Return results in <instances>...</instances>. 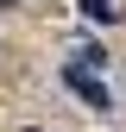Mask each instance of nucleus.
Returning a JSON list of instances; mask_svg holds the SVG:
<instances>
[{
	"instance_id": "obj_1",
	"label": "nucleus",
	"mask_w": 126,
	"mask_h": 132,
	"mask_svg": "<svg viewBox=\"0 0 126 132\" xmlns=\"http://www.w3.org/2000/svg\"><path fill=\"white\" fill-rule=\"evenodd\" d=\"M63 82H69V94H82L94 113H107V107H114V101H107V88H101V76H88L82 63H69V69H63Z\"/></svg>"
},
{
	"instance_id": "obj_2",
	"label": "nucleus",
	"mask_w": 126,
	"mask_h": 132,
	"mask_svg": "<svg viewBox=\"0 0 126 132\" xmlns=\"http://www.w3.org/2000/svg\"><path fill=\"white\" fill-rule=\"evenodd\" d=\"M82 19H94V25H114V19H126V13L114 6V0H82Z\"/></svg>"
},
{
	"instance_id": "obj_3",
	"label": "nucleus",
	"mask_w": 126,
	"mask_h": 132,
	"mask_svg": "<svg viewBox=\"0 0 126 132\" xmlns=\"http://www.w3.org/2000/svg\"><path fill=\"white\" fill-rule=\"evenodd\" d=\"M0 6H13V0H0Z\"/></svg>"
}]
</instances>
